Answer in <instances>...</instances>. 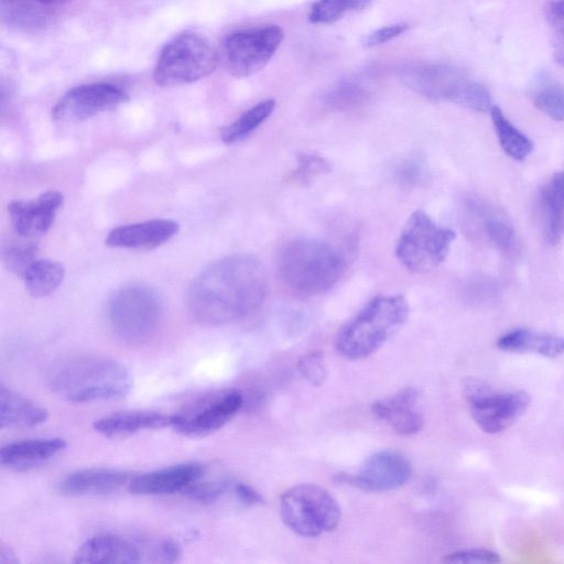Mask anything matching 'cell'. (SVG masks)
Listing matches in <instances>:
<instances>
[{
  "instance_id": "ab89813d",
  "label": "cell",
  "mask_w": 564,
  "mask_h": 564,
  "mask_svg": "<svg viewBox=\"0 0 564 564\" xmlns=\"http://www.w3.org/2000/svg\"><path fill=\"white\" fill-rule=\"evenodd\" d=\"M500 561L496 552L486 549L456 551L444 557L446 563H499Z\"/></svg>"
},
{
  "instance_id": "f1b7e54d",
  "label": "cell",
  "mask_w": 564,
  "mask_h": 564,
  "mask_svg": "<svg viewBox=\"0 0 564 564\" xmlns=\"http://www.w3.org/2000/svg\"><path fill=\"white\" fill-rule=\"evenodd\" d=\"M490 117L503 151L517 161L524 160L533 150L532 141L505 117L499 107L490 108Z\"/></svg>"
},
{
  "instance_id": "5bb4252c",
  "label": "cell",
  "mask_w": 564,
  "mask_h": 564,
  "mask_svg": "<svg viewBox=\"0 0 564 564\" xmlns=\"http://www.w3.org/2000/svg\"><path fill=\"white\" fill-rule=\"evenodd\" d=\"M129 98L128 93L111 83L83 84L65 93L52 109L61 122H76L117 108Z\"/></svg>"
},
{
  "instance_id": "7402d4cb",
  "label": "cell",
  "mask_w": 564,
  "mask_h": 564,
  "mask_svg": "<svg viewBox=\"0 0 564 564\" xmlns=\"http://www.w3.org/2000/svg\"><path fill=\"white\" fill-rule=\"evenodd\" d=\"M417 398L419 394L414 388H406L391 397L376 401L371 405V411L398 433L412 435L423 426V416L415 405Z\"/></svg>"
},
{
  "instance_id": "1f68e13d",
  "label": "cell",
  "mask_w": 564,
  "mask_h": 564,
  "mask_svg": "<svg viewBox=\"0 0 564 564\" xmlns=\"http://www.w3.org/2000/svg\"><path fill=\"white\" fill-rule=\"evenodd\" d=\"M534 106L554 120H564V88L556 83L544 80L532 91Z\"/></svg>"
},
{
  "instance_id": "836d02e7",
  "label": "cell",
  "mask_w": 564,
  "mask_h": 564,
  "mask_svg": "<svg viewBox=\"0 0 564 564\" xmlns=\"http://www.w3.org/2000/svg\"><path fill=\"white\" fill-rule=\"evenodd\" d=\"M37 247L33 241L10 242L3 248L2 260L6 268L23 278L36 260Z\"/></svg>"
},
{
  "instance_id": "9c48e42d",
  "label": "cell",
  "mask_w": 564,
  "mask_h": 564,
  "mask_svg": "<svg viewBox=\"0 0 564 564\" xmlns=\"http://www.w3.org/2000/svg\"><path fill=\"white\" fill-rule=\"evenodd\" d=\"M162 316L158 294L144 285L118 290L108 304V319L113 334L131 345L148 341L156 333Z\"/></svg>"
},
{
  "instance_id": "8d00e7d4",
  "label": "cell",
  "mask_w": 564,
  "mask_h": 564,
  "mask_svg": "<svg viewBox=\"0 0 564 564\" xmlns=\"http://www.w3.org/2000/svg\"><path fill=\"white\" fill-rule=\"evenodd\" d=\"M297 368L305 380L313 386H321L327 378L326 366L321 351H310L303 355Z\"/></svg>"
},
{
  "instance_id": "3957f363",
  "label": "cell",
  "mask_w": 564,
  "mask_h": 564,
  "mask_svg": "<svg viewBox=\"0 0 564 564\" xmlns=\"http://www.w3.org/2000/svg\"><path fill=\"white\" fill-rule=\"evenodd\" d=\"M279 272L294 291L317 295L330 290L346 270V258L334 245L318 239H296L280 251Z\"/></svg>"
},
{
  "instance_id": "6da1fadb",
  "label": "cell",
  "mask_w": 564,
  "mask_h": 564,
  "mask_svg": "<svg viewBox=\"0 0 564 564\" xmlns=\"http://www.w3.org/2000/svg\"><path fill=\"white\" fill-rule=\"evenodd\" d=\"M268 293L262 263L249 254H234L209 264L191 284L186 303L202 325L228 324L254 312Z\"/></svg>"
},
{
  "instance_id": "e575fe53",
  "label": "cell",
  "mask_w": 564,
  "mask_h": 564,
  "mask_svg": "<svg viewBox=\"0 0 564 564\" xmlns=\"http://www.w3.org/2000/svg\"><path fill=\"white\" fill-rule=\"evenodd\" d=\"M202 478L189 485L183 491L188 499L200 503H213L217 501L234 486L231 480L226 476H219L205 481H202Z\"/></svg>"
},
{
  "instance_id": "83f0119b",
  "label": "cell",
  "mask_w": 564,
  "mask_h": 564,
  "mask_svg": "<svg viewBox=\"0 0 564 564\" xmlns=\"http://www.w3.org/2000/svg\"><path fill=\"white\" fill-rule=\"evenodd\" d=\"M65 275L64 265L50 259H36L23 275L25 289L35 297L48 295Z\"/></svg>"
},
{
  "instance_id": "4fadbf2b",
  "label": "cell",
  "mask_w": 564,
  "mask_h": 564,
  "mask_svg": "<svg viewBox=\"0 0 564 564\" xmlns=\"http://www.w3.org/2000/svg\"><path fill=\"white\" fill-rule=\"evenodd\" d=\"M242 404L243 397L238 390L217 392L172 414L171 427L187 436H206L229 422Z\"/></svg>"
},
{
  "instance_id": "277c9868",
  "label": "cell",
  "mask_w": 564,
  "mask_h": 564,
  "mask_svg": "<svg viewBox=\"0 0 564 564\" xmlns=\"http://www.w3.org/2000/svg\"><path fill=\"white\" fill-rule=\"evenodd\" d=\"M409 304L401 295H380L338 332L336 348L347 359H364L377 351L408 319Z\"/></svg>"
},
{
  "instance_id": "30bf717a",
  "label": "cell",
  "mask_w": 564,
  "mask_h": 564,
  "mask_svg": "<svg viewBox=\"0 0 564 564\" xmlns=\"http://www.w3.org/2000/svg\"><path fill=\"white\" fill-rule=\"evenodd\" d=\"M455 232L436 224L424 210L413 212L395 245V257L408 270L426 272L447 257Z\"/></svg>"
},
{
  "instance_id": "7c38bea8",
  "label": "cell",
  "mask_w": 564,
  "mask_h": 564,
  "mask_svg": "<svg viewBox=\"0 0 564 564\" xmlns=\"http://www.w3.org/2000/svg\"><path fill=\"white\" fill-rule=\"evenodd\" d=\"M470 415L481 431L497 434L509 427L530 404L524 391L497 392L479 381L465 386Z\"/></svg>"
},
{
  "instance_id": "4316f807",
  "label": "cell",
  "mask_w": 564,
  "mask_h": 564,
  "mask_svg": "<svg viewBox=\"0 0 564 564\" xmlns=\"http://www.w3.org/2000/svg\"><path fill=\"white\" fill-rule=\"evenodd\" d=\"M48 9V6L37 0H1V19L14 30L39 31L50 23Z\"/></svg>"
},
{
  "instance_id": "2e32d148",
  "label": "cell",
  "mask_w": 564,
  "mask_h": 564,
  "mask_svg": "<svg viewBox=\"0 0 564 564\" xmlns=\"http://www.w3.org/2000/svg\"><path fill=\"white\" fill-rule=\"evenodd\" d=\"M63 200L59 192L48 191L33 200L10 203L8 212L15 234L29 239L45 234L52 227Z\"/></svg>"
},
{
  "instance_id": "cb8c5ba5",
  "label": "cell",
  "mask_w": 564,
  "mask_h": 564,
  "mask_svg": "<svg viewBox=\"0 0 564 564\" xmlns=\"http://www.w3.org/2000/svg\"><path fill=\"white\" fill-rule=\"evenodd\" d=\"M47 411L17 391L0 384V425L6 427H33L44 423Z\"/></svg>"
},
{
  "instance_id": "f35d334b",
  "label": "cell",
  "mask_w": 564,
  "mask_h": 564,
  "mask_svg": "<svg viewBox=\"0 0 564 564\" xmlns=\"http://www.w3.org/2000/svg\"><path fill=\"white\" fill-rule=\"evenodd\" d=\"M425 175L426 170L423 162L415 158L405 159L395 169L397 180L406 186L419 185Z\"/></svg>"
},
{
  "instance_id": "603a6c76",
  "label": "cell",
  "mask_w": 564,
  "mask_h": 564,
  "mask_svg": "<svg viewBox=\"0 0 564 564\" xmlns=\"http://www.w3.org/2000/svg\"><path fill=\"white\" fill-rule=\"evenodd\" d=\"M173 416L147 410L122 411L95 421L94 429L104 436L119 438L143 430L172 426Z\"/></svg>"
},
{
  "instance_id": "ac0fdd59",
  "label": "cell",
  "mask_w": 564,
  "mask_h": 564,
  "mask_svg": "<svg viewBox=\"0 0 564 564\" xmlns=\"http://www.w3.org/2000/svg\"><path fill=\"white\" fill-rule=\"evenodd\" d=\"M180 225L171 219H152L112 229L105 242L115 248L151 250L173 238Z\"/></svg>"
},
{
  "instance_id": "5b68a950",
  "label": "cell",
  "mask_w": 564,
  "mask_h": 564,
  "mask_svg": "<svg viewBox=\"0 0 564 564\" xmlns=\"http://www.w3.org/2000/svg\"><path fill=\"white\" fill-rule=\"evenodd\" d=\"M399 76L410 89L432 100L451 101L479 112L492 107L484 85L448 64H409L399 69Z\"/></svg>"
},
{
  "instance_id": "e0dca14e",
  "label": "cell",
  "mask_w": 564,
  "mask_h": 564,
  "mask_svg": "<svg viewBox=\"0 0 564 564\" xmlns=\"http://www.w3.org/2000/svg\"><path fill=\"white\" fill-rule=\"evenodd\" d=\"M205 467L199 463H182L155 469L134 477L129 490L135 495L159 496L184 491L203 477Z\"/></svg>"
},
{
  "instance_id": "8992f818",
  "label": "cell",
  "mask_w": 564,
  "mask_h": 564,
  "mask_svg": "<svg viewBox=\"0 0 564 564\" xmlns=\"http://www.w3.org/2000/svg\"><path fill=\"white\" fill-rule=\"evenodd\" d=\"M217 63L218 56L209 40L197 31L185 30L162 47L153 79L163 87L191 84L213 73Z\"/></svg>"
},
{
  "instance_id": "d590c367",
  "label": "cell",
  "mask_w": 564,
  "mask_h": 564,
  "mask_svg": "<svg viewBox=\"0 0 564 564\" xmlns=\"http://www.w3.org/2000/svg\"><path fill=\"white\" fill-rule=\"evenodd\" d=\"M329 170V163L324 158L315 154H302L299 156L296 169L289 174L288 180L306 185Z\"/></svg>"
},
{
  "instance_id": "4dcf8cb0",
  "label": "cell",
  "mask_w": 564,
  "mask_h": 564,
  "mask_svg": "<svg viewBox=\"0 0 564 564\" xmlns=\"http://www.w3.org/2000/svg\"><path fill=\"white\" fill-rule=\"evenodd\" d=\"M372 0H316L308 12V21L314 24L333 23L346 13L367 8Z\"/></svg>"
},
{
  "instance_id": "d6986e66",
  "label": "cell",
  "mask_w": 564,
  "mask_h": 564,
  "mask_svg": "<svg viewBox=\"0 0 564 564\" xmlns=\"http://www.w3.org/2000/svg\"><path fill=\"white\" fill-rule=\"evenodd\" d=\"M535 210L545 243L557 245L564 235V169L540 188Z\"/></svg>"
},
{
  "instance_id": "d4e9b609",
  "label": "cell",
  "mask_w": 564,
  "mask_h": 564,
  "mask_svg": "<svg viewBox=\"0 0 564 564\" xmlns=\"http://www.w3.org/2000/svg\"><path fill=\"white\" fill-rule=\"evenodd\" d=\"M497 347L509 352H535L554 358L564 352V338L561 336L517 328L501 335Z\"/></svg>"
},
{
  "instance_id": "7bdbcfd3",
  "label": "cell",
  "mask_w": 564,
  "mask_h": 564,
  "mask_svg": "<svg viewBox=\"0 0 564 564\" xmlns=\"http://www.w3.org/2000/svg\"><path fill=\"white\" fill-rule=\"evenodd\" d=\"M0 563H18V558L10 547L1 546Z\"/></svg>"
},
{
  "instance_id": "d6a6232c",
  "label": "cell",
  "mask_w": 564,
  "mask_h": 564,
  "mask_svg": "<svg viewBox=\"0 0 564 564\" xmlns=\"http://www.w3.org/2000/svg\"><path fill=\"white\" fill-rule=\"evenodd\" d=\"M552 53L555 62L564 67V0L549 2L545 8Z\"/></svg>"
},
{
  "instance_id": "f546056e",
  "label": "cell",
  "mask_w": 564,
  "mask_h": 564,
  "mask_svg": "<svg viewBox=\"0 0 564 564\" xmlns=\"http://www.w3.org/2000/svg\"><path fill=\"white\" fill-rule=\"evenodd\" d=\"M274 108L275 100L273 99H265L252 106L224 128L223 141L235 143L246 139L272 115Z\"/></svg>"
},
{
  "instance_id": "44dd1931",
  "label": "cell",
  "mask_w": 564,
  "mask_h": 564,
  "mask_svg": "<svg viewBox=\"0 0 564 564\" xmlns=\"http://www.w3.org/2000/svg\"><path fill=\"white\" fill-rule=\"evenodd\" d=\"M61 437H42L17 441L3 445L0 449L2 467L13 470H28L54 458L66 448Z\"/></svg>"
},
{
  "instance_id": "ba28073f",
  "label": "cell",
  "mask_w": 564,
  "mask_h": 564,
  "mask_svg": "<svg viewBox=\"0 0 564 564\" xmlns=\"http://www.w3.org/2000/svg\"><path fill=\"white\" fill-rule=\"evenodd\" d=\"M280 516L294 533L315 538L334 530L341 517L340 507L325 488L301 484L286 489L280 496Z\"/></svg>"
},
{
  "instance_id": "8fae6325",
  "label": "cell",
  "mask_w": 564,
  "mask_h": 564,
  "mask_svg": "<svg viewBox=\"0 0 564 564\" xmlns=\"http://www.w3.org/2000/svg\"><path fill=\"white\" fill-rule=\"evenodd\" d=\"M283 37V30L274 24L231 32L225 37L223 44L228 72L237 78L258 73L272 58Z\"/></svg>"
},
{
  "instance_id": "52a82bcc",
  "label": "cell",
  "mask_w": 564,
  "mask_h": 564,
  "mask_svg": "<svg viewBox=\"0 0 564 564\" xmlns=\"http://www.w3.org/2000/svg\"><path fill=\"white\" fill-rule=\"evenodd\" d=\"M181 556L180 546L164 538L104 533L85 541L75 563H171Z\"/></svg>"
},
{
  "instance_id": "60d3db41",
  "label": "cell",
  "mask_w": 564,
  "mask_h": 564,
  "mask_svg": "<svg viewBox=\"0 0 564 564\" xmlns=\"http://www.w3.org/2000/svg\"><path fill=\"white\" fill-rule=\"evenodd\" d=\"M408 29L409 25L406 23H394L382 26L365 35L362 39V45L366 47H373L380 44H384L400 36Z\"/></svg>"
},
{
  "instance_id": "484cf974",
  "label": "cell",
  "mask_w": 564,
  "mask_h": 564,
  "mask_svg": "<svg viewBox=\"0 0 564 564\" xmlns=\"http://www.w3.org/2000/svg\"><path fill=\"white\" fill-rule=\"evenodd\" d=\"M490 242L505 256L513 257L518 251V239L510 221L492 206L478 200L469 205Z\"/></svg>"
},
{
  "instance_id": "ffe728a7",
  "label": "cell",
  "mask_w": 564,
  "mask_h": 564,
  "mask_svg": "<svg viewBox=\"0 0 564 564\" xmlns=\"http://www.w3.org/2000/svg\"><path fill=\"white\" fill-rule=\"evenodd\" d=\"M131 474L113 468H86L64 476L57 485L58 491L66 496H97L119 490L130 482Z\"/></svg>"
},
{
  "instance_id": "7a4b0ae2",
  "label": "cell",
  "mask_w": 564,
  "mask_h": 564,
  "mask_svg": "<svg viewBox=\"0 0 564 564\" xmlns=\"http://www.w3.org/2000/svg\"><path fill=\"white\" fill-rule=\"evenodd\" d=\"M50 389L73 403L113 400L128 395L132 378L128 369L115 359L80 355L65 358L48 370Z\"/></svg>"
},
{
  "instance_id": "9a60e30c",
  "label": "cell",
  "mask_w": 564,
  "mask_h": 564,
  "mask_svg": "<svg viewBox=\"0 0 564 564\" xmlns=\"http://www.w3.org/2000/svg\"><path fill=\"white\" fill-rule=\"evenodd\" d=\"M412 467L408 458L395 451H380L365 459L355 474H339V482L367 492H387L409 481Z\"/></svg>"
},
{
  "instance_id": "b9f144b4",
  "label": "cell",
  "mask_w": 564,
  "mask_h": 564,
  "mask_svg": "<svg viewBox=\"0 0 564 564\" xmlns=\"http://www.w3.org/2000/svg\"><path fill=\"white\" fill-rule=\"evenodd\" d=\"M232 490L237 499L246 506H256L262 502L261 495L251 486L245 482H236Z\"/></svg>"
},
{
  "instance_id": "74e56055",
  "label": "cell",
  "mask_w": 564,
  "mask_h": 564,
  "mask_svg": "<svg viewBox=\"0 0 564 564\" xmlns=\"http://www.w3.org/2000/svg\"><path fill=\"white\" fill-rule=\"evenodd\" d=\"M365 97V91L359 86L345 84L329 93L327 104L337 110H348L359 106Z\"/></svg>"
},
{
  "instance_id": "ee69618b",
  "label": "cell",
  "mask_w": 564,
  "mask_h": 564,
  "mask_svg": "<svg viewBox=\"0 0 564 564\" xmlns=\"http://www.w3.org/2000/svg\"><path fill=\"white\" fill-rule=\"evenodd\" d=\"M48 7L51 6H55V4H61V3H64V2H67L69 0H37Z\"/></svg>"
}]
</instances>
